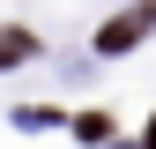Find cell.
I'll return each instance as SVG.
<instances>
[{
  "label": "cell",
  "mask_w": 156,
  "mask_h": 149,
  "mask_svg": "<svg viewBox=\"0 0 156 149\" xmlns=\"http://www.w3.org/2000/svg\"><path fill=\"white\" fill-rule=\"evenodd\" d=\"M141 30H149V8H141V15H119V23L104 30V52H126V45H134Z\"/></svg>",
  "instance_id": "1"
},
{
  "label": "cell",
  "mask_w": 156,
  "mask_h": 149,
  "mask_svg": "<svg viewBox=\"0 0 156 149\" xmlns=\"http://www.w3.org/2000/svg\"><path fill=\"white\" fill-rule=\"evenodd\" d=\"M30 52H37V45H30V30H0V67H15V60H30Z\"/></svg>",
  "instance_id": "2"
}]
</instances>
